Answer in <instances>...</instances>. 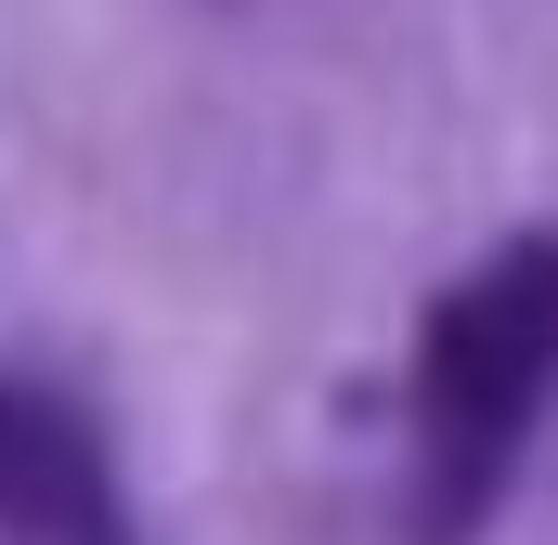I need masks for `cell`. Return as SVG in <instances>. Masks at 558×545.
<instances>
[{
    "label": "cell",
    "instance_id": "cell-1",
    "mask_svg": "<svg viewBox=\"0 0 558 545\" xmlns=\"http://www.w3.org/2000/svg\"><path fill=\"white\" fill-rule=\"evenodd\" d=\"M558 390V234H520L416 325V545H468Z\"/></svg>",
    "mask_w": 558,
    "mask_h": 545
},
{
    "label": "cell",
    "instance_id": "cell-2",
    "mask_svg": "<svg viewBox=\"0 0 558 545\" xmlns=\"http://www.w3.org/2000/svg\"><path fill=\"white\" fill-rule=\"evenodd\" d=\"M0 545H131L92 428L26 377H0Z\"/></svg>",
    "mask_w": 558,
    "mask_h": 545
}]
</instances>
